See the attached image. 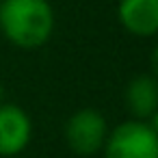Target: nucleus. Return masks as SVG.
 <instances>
[{
	"label": "nucleus",
	"instance_id": "1",
	"mask_svg": "<svg viewBox=\"0 0 158 158\" xmlns=\"http://www.w3.org/2000/svg\"><path fill=\"white\" fill-rule=\"evenodd\" d=\"M54 9L48 0H2L0 33L22 50L41 48L54 33Z\"/></svg>",
	"mask_w": 158,
	"mask_h": 158
},
{
	"label": "nucleus",
	"instance_id": "2",
	"mask_svg": "<svg viewBox=\"0 0 158 158\" xmlns=\"http://www.w3.org/2000/svg\"><path fill=\"white\" fill-rule=\"evenodd\" d=\"M106 158H158V134L143 119H128L108 130Z\"/></svg>",
	"mask_w": 158,
	"mask_h": 158
},
{
	"label": "nucleus",
	"instance_id": "3",
	"mask_svg": "<svg viewBox=\"0 0 158 158\" xmlns=\"http://www.w3.org/2000/svg\"><path fill=\"white\" fill-rule=\"evenodd\" d=\"M106 136V117L95 108H80L65 123V143L78 156H91L104 149Z\"/></svg>",
	"mask_w": 158,
	"mask_h": 158
},
{
	"label": "nucleus",
	"instance_id": "4",
	"mask_svg": "<svg viewBox=\"0 0 158 158\" xmlns=\"http://www.w3.org/2000/svg\"><path fill=\"white\" fill-rule=\"evenodd\" d=\"M33 139V121L28 113L18 106L2 102L0 104V156L22 154Z\"/></svg>",
	"mask_w": 158,
	"mask_h": 158
},
{
	"label": "nucleus",
	"instance_id": "5",
	"mask_svg": "<svg viewBox=\"0 0 158 158\" xmlns=\"http://www.w3.org/2000/svg\"><path fill=\"white\" fill-rule=\"evenodd\" d=\"M119 24L134 37L158 35V0H119Z\"/></svg>",
	"mask_w": 158,
	"mask_h": 158
},
{
	"label": "nucleus",
	"instance_id": "6",
	"mask_svg": "<svg viewBox=\"0 0 158 158\" xmlns=\"http://www.w3.org/2000/svg\"><path fill=\"white\" fill-rule=\"evenodd\" d=\"M126 104L134 119H147L158 110V78L152 74L134 76L126 87Z\"/></svg>",
	"mask_w": 158,
	"mask_h": 158
},
{
	"label": "nucleus",
	"instance_id": "7",
	"mask_svg": "<svg viewBox=\"0 0 158 158\" xmlns=\"http://www.w3.org/2000/svg\"><path fill=\"white\" fill-rule=\"evenodd\" d=\"M145 121H147V126H149V128H152V130L158 134V110H154V113H152V115H149Z\"/></svg>",
	"mask_w": 158,
	"mask_h": 158
},
{
	"label": "nucleus",
	"instance_id": "8",
	"mask_svg": "<svg viewBox=\"0 0 158 158\" xmlns=\"http://www.w3.org/2000/svg\"><path fill=\"white\" fill-rule=\"evenodd\" d=\"M152 67H154V76L158 78V46H156L154 52H152Z\"/></svg>",
	"mask_w": 158,
	"mask_h": 158
},
{
	"label": "nucleus",
	"instance_id": "9",
	"mask_svg": "<svg viewBox=\"0 0 158 158\" xmlns=\"http://www.w3.org/2000/svg\"><path fill=\"white\" fill-rule=\"evenodd\" d=\"M2 102H5V85L0 82V104H2Z\"/></svg>",
	"mask_w": 158,
	"mask_h": 158
}]
</instances>
